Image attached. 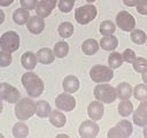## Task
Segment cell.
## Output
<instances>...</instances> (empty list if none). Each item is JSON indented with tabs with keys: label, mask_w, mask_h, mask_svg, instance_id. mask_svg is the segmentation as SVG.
Masks as SVG:
<instances>
[{
	"label": "cell",
	"mask_w": 147,
	"mask_h": 138,
	"mask_svg": "<svg viewBox=\"0 0 147 138\" xmlns=\"http://www.w3.org/2000/svg\"><path fill=\"white\" fill-rule=\"evenodd\" d=\"M30 10L21 7V8H17L14 10L13 13V21L18 24V25H23V24H26L28 20L30 18Z\"/></svg>",
	"instance_id": "7402d4cb"
},
{
	"label": "cell",
	"mask_w": 147,
	"mask_h": 138,
	"mask_svg": "<svg viewBox=\"0 0 147 138\" xmlns=\"http://www.w3.org/2000/svg\"><path fill=\"white\" fill-rule=\"evenodd\" d=\"M21 82H22V85L25 87L26 93L29 94V97L37 98V97L41 95V93L44 92V82H42V79L38 75L32 72L31 70H28L26 72H24L22 75Z\"/></svg>",
	"instance_id": "6da1fadb"
},
{
	"label": "cell",
	"mask_w": 147,
	"mask_h": 138,
	"mask_svg": "<svg viewBox=\"0 0 147 138\" xmlns=\"http://www.w3.org/2000/svg\"><path fill=\"white\" fill-rule=\"evenodd\" d=\"M103 113H105L103 102H101L99 100H95V101L90 102V105L87 107V115L90 116L91 120H93V121L101 120L102 116H103Z\"/></svg>",
	"instance_id": "5bb4252c"
},
{
	"label": "cell",
	"mask_w": 147,
	"mask_h": 138,
	"mask_svg": "<svg viewBox=\"0 0 147 138\" xmlns=\"http://www.w3.org/2000/svg\"><path fill=\"white\" fill-rule=\"evenodd\" d=\"M132 66H133L134 71L141 74L142 71H145V70L147 69V59H145V57H142V56H138V57H136V60L133 61Z\"/></svg>",
	"instance_id": "d6a6232c"
},
{
	"label": "cell",
	"mask_w": 147,
	"mask_h": 138,
	"mask_svg": "<svg viewBox=\"0 0 147 138\" xmlns=\"http://www.w3.org/2000/svg\"><path fill=\"white\" fill-rule=\"evenodd\" d=\"M37 60L39 63L41 64H51L54 62L55 60V54L54 52L48 48V47H44V48H40L38 52H37Z\"/></svg>",
	"instance_id": "e0dca14e"
},
{
	"label": "cell",
	"mask_w": 147,
	"mask_h": 138,
	"mask_svg": "<svg viewBox=\"0 0 147 138\" xmlns=\"http://www.w3.org/2000/svg\"><path fill=\"white\" fill-rule=\"evenodd\" d=\"M37 62H38L37 55H36L33 52L28 51V52L23 53L22 56H21V64H22V67H23L24 69H26V70H32V69H34L36 66H37Z\"/></svg>",
	"instance_id": "ac0fdd59"
},
{
	"label": "cell",
	"mask_w": 147,
	"mask_h": 138,
	"mask_svg": "<svg viewBox=\"0 0 147 138\" xmlns=\"http://www.w3.org/2000/svg\"><path fill=\"white\" fill-rule=\"evenodd\" d=\"M141 77H142L144 83H146V84H147V69H146L145 71H142V72H141Z\"/></svg>",
	"instance_id": "60d3db41"
},
{
	"label": "cell",
	"mask_w": 147,
	"mask_h": 138,
	"mask_svg": "<svg viewBox=\"0 0 147 138\" xmlns=\"http://www.w3.org/2000/svg\"><path fill=\"white\" fill-rule=\"evenodd\" d=\"M123 57H122V54L118 53V52H111L108 56V64L111 69H116V68H119L123 63Z\"/></svg>",
	"instance_id": "1f68e13d"
},
{
	"label": "cell",
	"mask_w": 147,
	"mask_h": 138,
	"mask_svg": "<svg viewBox=\"0 0 147 138\" xmlns=\"http://www.w3.org/2000/svg\"><path fill=\"white\" fill-rule=\"evenodd\" d=\"M133 123L138 126L147 125V100L140 101L138 108L133 112Z\"/></svg>",
	"instance_id": "7c38bea8"
},
{
	"label": "cell",
	"mask_w": 147,
	"mask_h": 138,
	"mask_svg": "<svg viewBox=\"0 0 147 138\" xmlns=\"http://www.w3.org/2000/svg\"><path fill=\"white\" fill-rule=\"evenodd\" d=\"M48 118H49V123L53 126H55V128H62V126H64V124L67 122L65 115L60 109L52 110L51 114H49V116H48Z\"/></svg>",
	"instance_id": "d6986e66"
},
{
	"label": "cell",
	"mask_w": 147,
	"mask_h": 138,
	"mask_svg": "<svg viewBox=\"0 0 147 138\" xmlns=\"http://www.w3.org/2000/svg\"><path fill=\"white\" fill-rule=\"evenodd\" d=\"M0 137H2V135H0Z\"/></svg>",
	"instance_id": "bcb514c9"
},
{
	"label": "cell",
	"mask_w": 147,
	"mask_h": 138,
	"mask_svg": "<svg viewBox=\"0 0 147 138\" xmlns=\"http://www.w3.org/2000/svg\"><path fill=\"white\" fill-rule=\"evenodd\" d=\"M37 105L31 98H22L15 105V116L20 121L29 120L32 115L36 114Z\"/></svg>",
	"instance_id": "7a4b0ae2"
},
{
	"label": "cell",
	"mask_w": 147,
	"mask_h": 138,
	"mask_svg": "<svg viewBox=\"0 0 147 138\" xmlns=\"http://www.w3.org/2000/svg\"><path fill=\"white\" fill-rule=\"evenodd\" d=\"M0 99L9 103H16L21 99L20 91L9 83H0Z\"/></svg>",
	"instance_id": "ba28073f"
},
{
	"label": "cell",
	"mask_w": 147,
	"mask_h": 138,
	"mask_svg": "<svg viewBox=\"0 0 147 138\" xmlns=\"http://www.w3.org/2000/svg\"><path fill=\"white\" fill-rule=\"evenodd\" d=\"M37 3H38V0H20L21 7L28 9V10H33V9H36Z\"/></svg>",
	"instance_id": "8d00e7d4"
},
{
	"label": "cell",
	"mask_w": 147,
	"mask_h": 138,
	"mask_svg": "<svg viewBox=\"0 0 147 138\" xmlns=\"http://www.w3.org/2000/svg\"><path fill=\"white\" fill-rule=\"evenodd\" d=\"M99 131H100V128L93 120H86V121L82 122V124L79 125V129H78V133L83 138L96 137L99 135Z\"/></svg>",
	"instance_id": "8fae6325"
},
{
	"label": "cell",
	"mask_w": 147,
	"mask_h": 138,
	"mask_svg": "<svg viewBox=\"0 0 147 138\" xmlns=\"http://www.w3.org/2000/svg\"><path fill=\"white\" fill-rule=\"evenodd\" d=\"M130 37H131V40L136 45H142L147 40V36H146L145 31H142L140 29H133L130 33Z\"/></svg>",
	"instance_id": "83f0119b"
},
{
	"label": "cell",
	"mask_w": 147,
	"mask_h": 138,
	"mask_svg": "<svg viewBox=\"0 0 147 138\" xmlns=\"http://www.w3.org/2000/svg\"><path fill=\"white\" fill-rule=\"evenodd\" d=\"M5 21V13L2 12V9H0V25L3 23Z\"/></svg>",
	"instance_id": "b9f144b4"
},
{
	"label": "cell",
	"mask_w": 147,
	"mask_h": 138,
	"mask_svg": "<svg viewBox=\"0 0 147 138\" xmlns=\"http://www.w3.org/2000/svg\"><path fill=\"white\" fill-rule=\"evenodd\" d=\"M85 1H87V2L91 3V2H94V1H96V0H85Z\"/></svg>",
	"instance_id": "f6af8a7d"
},
{
	"label": "cell",
	"mask_w": 147,
	"mask_h": 138,
	"mask_svg": "<svg viewBox=\"0 0 147 138\" xmlns=\"http://www.w3.org/2000/svg\"><path fill=\"white\" fill-rule=\"evenodd\" d=\"M133 97L138 101H144L147 100V84H138L133 89Z\"/></svg>",
	"instance_id": "f546056e"
},
{
	"label": "cell",
	"mask_w": 147,
	"mask_h": 138,
	"mask_svg": "<svg viewBox=\"0 0 147 138\" xmlns=\"http://www.w3.org/2000/svg\"><path fill=\"white\" fill-rule=\"evenodd\" d=\"M74 5H75L74 0H59L57 2V7L62 13H69L74 8Z\"/></svg>",
	"instance_id": "836d02e7"
},
{
	"label": "cell",
	"mask_w": 147,
	"mask_h": 138,
	"mask_svg": "<svg viewBox=\"0 0 147 138\" xmlns=\"http://www.w3.org/2000/svg\"><path fill=\"white\" fill-rule=\"evenodd\" d=\"M90 77L94 83H108L114 77V70L103 64H95L90 70Z\"/></svg>",
	"instance_id": "5b68a950"
},
{
	"label": "cell",
	"mask_w": 147,
	"mask_h": 138,
	"mask_svg": "<svg viewBox=\"0 0 147 138\" xmlns=\"http://www.w3.org/2000/svg\"><path fill=\"white\" fill-rule=\"evenodd\" d=\"M99 45L103 51H114L118 46V39L114 34L102 36Z\"/></svg>",
	"instance_id": "44dd1931"
},
{
	"label": "cell",
	"mask_w": 147,
	"mask_h": 138,
	"mask_svg": "<svg viewBox=\"0 0 147 138\" xmlns=\"http://www.w3.org/2000/svg\"><path fill=\"white\" fill-rule=\"evenodd\" d=\"M57 6V0H40L36 7V14L42 18L48 17L52 10Z\"/></svg>",
	"instance_id": "4fadbf2b"
},
{
	"label": "cell",
	"mask_w": 147,
	"mask_h": 138,
	"mask_svg": "<svg viewBox=\"0 0 147 138\" xmlns=\"http://www.w3.org/2000/svg\"><path fill=\"white\" fill-rule=\"evenodd\" d=\"M2 109H3V103H2V100L0 99V114L2 113Z\"/></svg>",
	"instance_id": "ee69618b"
},
{
	"label": "cell",
	"mask_w": 147,
	"mask_h": 138,
	"mask_svg": "<svg viewBox=\"0 0 147 138\" xmlns=\"http://www.w3.org/2000/svg\"><path fill=\"white\" fill-rule=\"evenodd\" d=\"M14 2V0H0V6L1 7H8Z\"/></svg>",
	"instance_id": "ab89813d"
},
{
	"label": "cell",
	"mask_w": 147,
	"mask_h": 138,
	"mask_svg": "<svg viewBox=\"0 0 147 138\" xmlns=\"http://www.w3.org/2000/svg\"><path fill=\"white\" fill-rule=\"evenodd\" d=\"M79 79L74 76V75H68L64 77L63 82H62V87L64 90V92H68V93H75L79 90Z\"/></svg>",
	"instance_id": "2e32d148"
},
{
	"label": "cell",
	"mask_w": 147,
	"mask_h": 138,
	"mask_svg": "<svg viewBox=\"0 0 147 138\" xmlns=\"http://www.w3.org/2000/svg\"><path fill=\"white\" fill-rule=\"evenodd\" d=\"M74 1H76V0H74Z\"/></svg>",
	"instance_id": "c3c4849f"
},
{
	"label": "cell",
	"mask_w": 147,
	"mask_h": 138,
	"mask_svg": "<svg viewBox=\"0 0 147 138\" xmlns=\"http://www.w3.org/2000/svg\"><path fill=\"white\" fill-rule=\"evenodd\" d=\"M122 57H123V61L127 62V63H133V61L136 60V53L133 49L131 48H126L123 53H122Z\"/></svg>",
	"instance_id": "d590c367"
},
{
	"label": "cell",
	"mask_w": 147,
	"mask_h": 138,
	"mask_svg": "<svg viewBox=\"0 0 147 138\" xmlns=\"http://www.w3.org/2000/svg\"><path fill=\"white\" fill-rule=\"evenodd\" d=\"M98 15L96 7L94 5H84L75 10V20L78 24L85 25L92 22Z\"/></svg>",
	"instance_id": "277c9868"
},
{
	"label": "cell",
	"mask_w": 147,
	"mask_h": 138,
	"mask_svg": "<svg viewBox=\"0 0 147 138\" xmlns=\"http://www.w3.org/2000/svg\"><path fill=\"white\" fill-rule=\"evenodd\" d=\"M26 28L28 30L32 33V34H39L44 31L45 29V22L44 18L34 15V16H30V18L26 22Z\"/></svg>",
	"instance_id": "9a60e30c"
},
{
	"label": "cell",
	"mask_w": 147,
	"mask_h": 138,
	"mask_svg": "<svg viewBox=\"0 0 147 138\" xmlns=\"http://www.w3.org/2000/svg\"><path fill=\"white\" fill-rule=\"evenodd\" d=\"M55 106L62 112H71L76 107V99L71 95V93L63 92L55 98Z\"/></svg>",
	"instance_id": "30bf717a"
},
{
	"label": "cell",
	"mask_w": 147,
	"mask_h": 138,
	"mask_svg": "<svg viewBox=\"0 0 147 138\" xmlns=\"http://www.w3.org/2000/svg\"><path fill=\"white\" fill-rule=\"evenodd\" d=\"M142 136H144L145 138H147V125H145V129H144V131H142Z\"/></svg>",
	"instance_id": "7bdbcfd3"
},
{
	"label": "cell",
	"mask_w": 147,
	"mask_h": 138,
	"mask_svg": "<svg viewBox=\"0 0 147 138\" xmlns=\"http://www.w3.org/2000/svg\"><path fill=\"white\" fill-rule=\"evenodd\" d=\"M116 30V25L115 23H113L111 21L109 20H106V21H102L101 24H100V28H99V31L102 36H109V34H114Z\"/></svg>",
	"instance_id": "4dcf8cb0"
},
{
	"label": "cell",
	"mask_w": 147,
	"mask_h": 138,
	"mask_svg": "<svg viewBox=\"0 0 147 138\" xmlns=\"http://www.w3.org/2000/svg\"><path fill=\"white\" fill-rule=\"evenodd\" d=\"M37 105V108H36V115L40 118H45V117H48L51 112H52V108H51V105L46 101V100H39L36 102Z\"/></svg>",
	"instance_id": "cb8c5ba5"
},
{
	"label": "cell",
	"mask_w": 147,
	"mask_h": 138,
	"mask_svg": "<svg viewBox=\"0 0 147 138\" xmlns=\"http://www.w3.org/2000/svg\"><path fill=\"white\" fill-rule=\"evenodd\" d=\"M53 52H54L56 57H60V59L65 57L68 55V53H69V45H68V43H65V41L56 43L55 46H54Z\"/></svg>",
	"instance_id": "f1b7e54d"
},
{
	"label": "cell",
	"mask_w": 147,
	"mask_h": 138,
	"mask_svg": "<svg viewBox=\"0 0 147 138\" xmlns=\"http://www.w3.org/2000/svg\"><path fill=\"white\" fill-rule=\"evenodd\" d=\"M11 133H13V137L15 138H25L29 136V128L25 123L17 122L14 124L11 129Z\"/></svg>",
	"instance_id": "d4e9b609"
},
{
	"label": "cell",
	"mask_w": 147,
	"mask_h": 138,
	"mask_svg": "<svg viewBox=\"0 0 147 138\" xmlns=\"http://www.w3.org/2000/svg\"><path fill=\"white\" fill-rule=\"evenodd\" d=\"M137 12L141 15H147V0H140L136 6Z\"/></svg>",
	"instance_id": "74e56055"
},
{
	"label": "cell",
	"mask_w": 147,
	"mask_h": 138,
	"mask_svg": "<svg viewBox=\"0 0 147 138\" xmlns=\"http://www.w3.org/2000/svg\"><path fill=\"white\" fill-rule=\"evenodd\" d=\"M57 32L61 38H69L74 33V25L70 22H62L57 28Z\"/></svg>",
	"instance_id": "4316f807"
},
{
	"label": "cell",
	"mask_w": 147,
	"mask_h": 138,
	"mask_svg": "<svg viewBox=\"0 0 147 138\" xmlns=\"http://www.w3.org/2000/svg\"><path fill=\"white\" fill-rule=\"evenodd\" d=\"M99 43L93 38H88L82 44V51L85 55H94L99 51Z\"/></svg>",
	"instance_id": "603a6c76"
},
{
	"label": "cell",
	"mask_w": 147,
	"mask_h": 138,
	"mask_svg": "<svg viewBox=\"0 0 147 138\" xmlns=\"http://www.w3.org/2000/svg\"><path fill=\"white\" fill-rule=\"evenodd\" d=\"M146 45H147V40H146Z\"/></svg>",
	"instance_id": "7dc6e473"
},
{
	"label": "cell",
	"mask_w": 147,
	"mask_h": 138,
	"mask_svg": "<svg viewBox=\"0 0 147 138\" xmlns=\"http://www.w3.org/2000/svg\"><path fill=\"white\" fill-rule=\"evenodd\" d=\"M117 109H118V114L121 116H129L133 113V105L129 99L121 100Z\"/></svg>",
	"instance_id": "484cf974"
},
{
	"label": "cell",
	"mask_w": 147,
	"mask_h": 138,
	"mask_svg": "<svg viewBox=\"0 0 147 138\" xmlns=\"http://www.w3.org/2000/svg\"><path fill=\"white\" fill-rule=\"evenodd\" d=\"M94 98L103 103H111L117 99L116 89L107 83H99L93 90Z\"/></svg>",
	"instance_id": "3957f363"
},
{
	"label": "cell",
	"mask_w": 147,
	"mask_h": 138,
	"mask_svg": "<svg viewBox=\"0 0 147 138\" xmlns=\"http://www.w3.org/2000/svg\"><path fill=\"white\" fill-rule=\"evenodd\" d=\"M116 25L123 30L131 32L136 26V18L126 10H121L116 15Z\"/></svg>",
	"instance_id": "9c48e42d"
},
{
	"label": "cell",
	"mask_w": 147,
	"mask_h": 138,
	"mask_svg": "<svg viewBox=\"0 0 147 138\" xmlns=\"http://www.w3.org/2000/svg\"><path fill=\"white\" fill-rule=\"evenodd\" d=\"M116 93H117V98L119 100L130 99L131 95L133 94V89L129 83L122 82L116 86Z\"/></svg>",
	"instance_id": "ffe728a7"
},
{
	"label": "cell",
	"mask_w": 147,
	"mask_h": 138,
	"mask_svg": "<svg viewBox=\"0 0 147 138\" xmlns=\"http://www.w3.org/2000/svg\"><path fill=\"white\" fill-rule=\"evenodd\" d=\"M11 53L6 52L3 49L0 51V67H8L11 63Z\"/></svg>",
	"instance_id": "e575fe53"
},
{
	"label": "cell",
	"mask_w": 147,
	"mask_h": 138,
	"mask_svg": "<svg viewBox=\"0 0 147 138\" xmlns=\"http://www.w3.org/2000/svg\"><path fill=\"white\" fill-rule=\"evenodd\" d=\"M133 126L130 121L127 120H122L119 121L114 128H110L108 130L107 137L109 138H126L132 135Z\"/></svg>",
	"instance_id": "52a82bcc"
},
{
	"label": "cell",
	"mask_w": 147,
	"mask_h": 138,
	"mask_svg": "<svg viewBox=\"0 0 147 138\" xmlns=\"http://www.w3.org/2000/svg\"><path fill=\"white\" fill-rule=\"evenodd\" d=\"M20 41L21 40H20L18 33L16 31L9 30L0 37V47H1V49L6 51V52L14 53L18 49Z\"/></svg>",
	"instance_id": "8992f818"
},
{
	"label": "cell",
	"mask_w": 147,
	"mask_h": 138,
	"mask_svg": "<svg viewBox=\"0 0 147 138\" xmlns=\"http://www.w3.org/2000/svg\"><path fill=\"white\" fill-rule=\"evenodd\" d=\"M139 1H140V0H123L124 5L127 6V7H136Z\"/></svg>",
	"instance_id": "f35d334b"
}]
</instances>
